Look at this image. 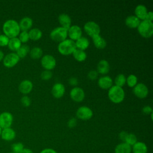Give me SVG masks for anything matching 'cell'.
Listing matches in <instances>:
<instances>
[{
	"instance_id": "3957f363",
	"label": "cell",
	"mask_w": 153,
	"mask_h": 153,
	"mask_svg": "<svg viewBox=\"0 0 153 153\" xmlns=\"http://www.w3.org/2000/svg\"><path fill=\"white\" fill-rule=\"evenodd\" d=\"M76 48L75 42L70 39H66L59 42L57 47L58 51L63 55L71 54Z\"/></svg>"
},
{
	"instance_id": "f546056e",
	"label": "cell",
	"mask_w": 153,
	"mask_h": 153,
	"mask_svg": "<svg viewBox=\"0 0 153 153\" xmlns=\"http://www.w3.org/2000/svg\"><path fill=\"white\" fill-rule=\"evenodd\" d=\"M42 53H43L42 50L40 47H33L29 51L30 56L31 57V58H32L33 59H39L40 57H42Z\"/></svg>"
},
{
	"instance_id": "ab89813d",
	"label": "cell",
	"mask_w": 153,
	"mask_h": 153,
	"mask_svg": "<svg viewBox=\"0 0 153 153\" xmlns=\"http://www.w3.org/2000/svg\"><path fill=\"white\" fill-rule=\"evenodd\" d=\"M88 78L91 80H94L96 79L98 76V72L97 71L95 70H91L88 72Z\"/></svg>"
},
{
	"instance_id": "d6a6232c",
	"label": "cell",
	"mask_w": 153,
	"mask_h": 153,
	"mask_svg": "<svg viewBox=\"0 0 153 153\" xmlns=\"http://www.w3.org/2000/svg\"><path fill=\"white\" fill-rule=\"evenodd\" d=\"M137 82V78L134 74L129 75L126 78V83L127 85L130 87H134Z\"/></svg>"
},
{
	"instance_id": "681fc988",
	"label": "cell",
	"mask_w": 153,
	"mask_h": 153,
	"mask_svg": "<svg viewBox=\"0 0 153 153\" xmlns=\"http://www.w3.org/2000/svg\"><path fill=\"white\" fill-rule=\"evenodd\" d=\"M1 132H2V128L0 127V136L1 134Z\"/></svg>"
},
{
	"instance_id": "74e56055",
	"label": "cell",
	"mask_w": 153,
	"mask_h": 153,
	"mask_svg": "<svg viewBox=\"0 0 153 153\" xmlns=\"http://www.w3.org/2000/svg\"><path fill=\"white\" fill-rule=\"evenodd\" d=\"M10 38L5 35H0V46L5 47L8 45Z\"/></svg>"
},
{
	"instance_id": "f1b7e54d",
	"label": "cell",
	"mask_w": 153,
	"mask_h": 153,
	"mask_svg": "<svg viewBox=\"0 0 153 153\" xmlns=\"http://www.w3.org/2000/svg\"><path fill=\"white\" fill-rule=\"evenodd\" d=\"M72 55L75 60L78 62L84 61L87 58V54L83 50L76 48L72 53Z\"/></svg>"
},
{
	"instance_id": "ba28073f",
	"label": "cell",
	"mask_w": 153,
	"mask_h": 153,
	"mask_svg": "<svg viewBox=\"0 0 153 153\" xmlns=\"http://www.w3.org/2000/svg\"><path fill=\"white\" fill-rule=\"evenodd\" d=\"M93 112L92 110L86 106L79 107L76 112L77 118L82 120H88L93 117Z\"/></svg>"
},
{
	"instance_id": "e0dca14e",
	"label": "cell",
	"mask_w": 153,
	"mask_h": 153,
	"mask_svg": "<svg viewBox=\"0 0 153 153\" xmlns=\"http://www.w3.org/2000/svg\"><path fill=\"white\" fill-rule=\"evenodd\" d=\"M112 79L109 76H101L98 80V85L102 89H109L112 86Z\"/></svg>"
},
{
	"instance_id": "f907efd6",
	"label": "cell",
	"mask_w": 153,
	"mask_h": 153,
	"mask_svg": "<svg viewBox=\"0 0 153 153\" xmlns=\"http://www.w3.org/2000/svg\"><path fill=\"white\" fill-rule=\"evenodd\" d=\"M9 153H13V152H9Z\"/></svg>"
},
{
	"instance_id": "7402d4cb",
	"label": "cell",
	"mask_w": 153,
	"mask_h": 153,
	"mask_svg": "<svg viewBox=\"0 0 153 153\" xmlns=\"http://www.w3.org/2000/svg\"><path fill=\"white\" fill-rule=\"evenodd\" d=\"M110 69L109 62L106 60H101L97 65V72L101 74H106L108 73Z\"/></svg>"
},
{
	"instance_id": "484cf974",
	"label": "cell",
	"mask_w": 153,
	"mask_h": 153,
	"mask_svg": "<svg viewBox=\"0 0 153 153\" xmlns=\"http://www.w3.org/2000/svg\"><path fill=\"white\" fill-rule=\"evenodd\" d=\"M131 146L125 142L118 144L115 148V153H131Z\"/></svg>"
},
{
	"instance_id": "603a6c76",
	"label": "cell",
	"mask_w": 153,
	"mask_h": 153,
	"mask_svg": "<svg viewBox=\"0 0 153 153\" xmlns=\"http://www.w3.org/2000/svg\"><path fill=\"white\" fill-rule=\"evenodd\" d=\"M140 22V20L134 15L128 16L125 20L126 25L130 28H137Z\"/></svg>"
},
{
	"instance_id": "f35d334b",
	"label": "cell",
	"mask_w": 153,
	"mask_h": 153,
	"mask_svg": "<svg viewBox=\"0 0 153 153\" xmlns=\"http://www.w3.org/2000/svg\"><path fill=\"white\" fill-rule=\"evenodd\" d=\"M21 103L22 104L25 106V107H28L30 106V103H31V100L27 96H23L22 98H21Z\"/></svg>"
},
{
	"instance_id": "d6986e66",
	"label": "cell",
	"mask_w": 153,
	"mask_h": 153,
	"mask_svg": "<svg viewBox=\"0 0 153 153\" xmlns=\"http://www.w3.org/2000/svg\"><path fill=\"white\" fill-rule=\"evenodd\" d=\"M1 136L3 140L6 141H10L16 137V132L13 128L10 127L4 128L2 130Z\"/></svg>"
},
{
	"instance_id": "8fae6325",
	"label": "cell",
	"mask_w": 153,
	"mask_h": 153,
	"mask_svg": "<svg viewBox=\"0 0 153 153\" xmlns=\"http://www.w3.org/2000/svg\"><path fill=\"white\" fill-rule=\"evenodd\" d=\"M133 91L134 95L140 99L145 98L149 93L148 88L143 83L137 84L133 87Z\"/></svg>"
},
{
	"instance_id": "bcb514c9",
	"label": "cell",
	"mask_w": 153,
	"mask_h": 153,
	"mask_svg": "<svg viewBox=\"0 0 153 153\" xmlns=\"http://www.w3.org/2000/svg\"><path fill=\"white\" fill-rule=\"evenodd\" d=\"M39 153H57V152L53 149L46 148L42 150Z\"/></svg>"
},
{
	"instance_id": "ffe728a7",
	"label": "cell",
	"mask_w": 153,
	"mask_h": 153,
	"mask_svg": "<svg viewBox=\"0 0 153 153\" xmlns=\"http://www.w3.org/2000/svg\"><path fill=\"white\" fill-rule=\"evenodd\" d=\"M19 25L20 30L22 31H27L32 26L33 20L29 17H25L20 20Z\"/></svg>"
},
{
	"instance_id": "cb8c5ba5",
	"label": "cell",
	"mask_w": 153,
	"mask_h": 153,
	"mask_svg": "<svg viewBox=\"0 0 153 153\" xmlns=\"http://www.w3.org/2000/svg\"><path fill=\"white\" fill-rule=\"evenodd\" d=\"M133 153H147L148 148L146 144L142 142H137L131 148Z\"/></svg>"
},
{
	"instance_id": "f6af8a7d",
	"label": "cell",
	"mask_w": 153,
	"mask_h": 153,
	"mask_svg": "<svg viewBox=\"0 0 153 153\" xmlns=\"http://www.w3.org/2000/svg\"><path fill=\"white\" fill-rule=\"evenodd\" d=\"M145 20L152 22V20H153V13L152 11H148V13L146 14Z\"/></svg>"
},
{
	"instance_id": "d590c367",
	"label": "cell",
	"mask_w": 153,
	"mask_h": 153,
	"mask_svg": "<svg viewBox=\"0 0 153 153\" xmlns=\"http://www.w3.org/2000/svg\"><path fill=\"white\" fill-rule=\"evenodd\" d=\"M19 40L21 42H26L29 39V36L27 31H22L19 33Z\"/></svg>"
},
{
	"instance_id": "9c48e42d",
	"label": "cell",
	"mask_w": 153,
	"mask_h": 153,
	"mask_svg": "<svg viewBox=\"0 0 153 153\" xmlns=\"http://www.w3.org/2000/svg\"><path fill=\"white\" fill-rule=\"evenodd\" d=\"M13 121L12 114L8 112H4L0 114V127L7 128L11 127Z\"/></svg>"
},
{
	"instance_id": "60d3db41",
	"label": "cell",
	"mask_w": 153,
	"mask_h": 153,
	"mask_svg": "<svg viewBox=\"0 0 153 153\" xmlns=\"http://www.w3.org/2000/svg\"><path fill=\"white\" fill-rule=\"evenodd\" d=\"M76 119L75 118H71L68 121V126L69 128H73L76 125Z\"/></svg>"
},
{
	"instance_id": "ac0fdd59",
	"label": "cell",
	"mask_w": 153,
	"mask_h": 153,
	"mask_svg": "<svg viewBox=\"0 0 153 153\" xmlns=\"http://www.w3.org/2000/svg\"><path fill=\"white\" fill-rule=\"evenodd\" d=\"M148 13L146 7L142 4L137 5L134 10L135 16H136L139 20L141 19L142 20H145L146 14Z\"/></svg>"
},
{
	"instance_id": "d4e9b609",
	"label": "cell",
	"mask_w": 153,
	"mask_h": 153,
	"mask_svg": "<svg viewBox=\"0 0 153 153\" xmlns=\"http://www.w3.org/2000/svg\"><path fill=\"white\" fill-rule=\"evenodd\" d=\"M75 42V45L76 48L83 50V51L86 50L90 44L88 39L87 38L84 36L80 37Z\"/></svg>"
},
{
	"instance_id": "8992f818",
	"label": "cell",
	"mask_w": 153,
	"mask_h": 153,
	"mask_svg": "<svg viewBox=\"0 0 153 153\" xmlns=\"http://www.w3.org/2000/svg\"><path fill=\"white\" fill-rule=\"evenodd\" d=\"M84 29L87 35L91 37L99 35L100 32V27L99 25L94 21H88L86 22L84 25Z\"/></svg>"
},
{
	"instance_id": "9a60e30c",
	"label": "cell",
	"mask_w": 153,
	"mask_h": 153,
	"mask_svg": "<svg viewBox=\"0 0 153 153\" xmlns=\"http://www.w3.org/2000/svg\"><path fill=\"white\" fill-rule=\"evenodd\" d=\"M32 88L33 84L29 79H25L22 81L19 85V90L20 92L24 94L29 93L32 91Z\"/></svg>"
},
{
	"instance_id": "52a82bcc",
	"label": "cell",
	"mask_w": 153,
	"mask_h": 153,
	"mask_svg": "<svg viewBox=\"0 0 153 153\" xmlns=\"http://www.w3.org/2000/svg\"><path fill=\"white\" fill-rule=\"evenodd\" d=\"M41 63L42 66L45 70L51 71L56 66V60L52 55L45 54L42 57Z\"/></svg>"
},
{
	"instance_id": "4fadbf2b",
	"label": "cell",
	"mask_w": 153,
	"mask_h": 153,
	"mask_svg": "<svg viewBox=\"0 0 153 153\" xmlns=\"http://www.w3.org/2000/svg\"><path fill=\"white\" fill-rule=\"evenodd\" d=\"M68 35L69 36L70 39L72 41H76L82 36L81 28L76 25H72L68 30Z\"/></svg>"
},
{
	"instance_id": "44dd1931",
	"label": "cell",
	"mask_w": 153,
	"mask_h": 153,
	"mask_svg": "<svg viewBox=\"0 0 153 153\" xmlns=\"http://www.w3.org/2000/svg\"><path fill=\"white\" fill-rule=\"evenodd\" d=\"M94 45L98 49H103L106 46V41L100 35H95L91 37Z\"/></svg>"
},
{
	"instance_id": "2e32d148",
	"label": "cell",
	"mask_w": 153,
	"mask_h": 153,
	"mask_svg": "<svg viewBox=\"0 0 153 153\" xmlns=\"http://www.w3.org/2000/svg\"><path fill=\"white\" fill-rule=\"evenodd\" d=\"M58 21L61 25V27L68 30V29L71 26V17L66 14L62 13L58 17Z\"/></svg>"
},
{
	"instance_id": "30bf717a",
	"label": "cell",
	"mask_w": 153,
	"mask_h": 153,
	"mask_svg": "<svg viewBox=\"0 0 153 153\" xmlns=\"http://www.w3.org/2000/svg\"><path fill=\"white\" fill-rule=\"evenodd\" d=\"M20 58L15 53H10L6 55L3 59L4 65L8 68H13L19 62Z\"/></svg>"
},
{
	"instance_id": "277c9868",
	"label": "cell",
	"mask_w": 153,
	"mask_h": 153,
	"mask_svg": "<svg viewBox=\"0 0 153 153\" xmlns=\"http://www.w3.org/2000/svg\"><path fill=\"white\" fill-rule=\"evenodd\" d=\"M137 28L139 33L145 38H150L153 34V23L152 22L146 20H142Z\"/></svg>"
},
{
	"instance_id": "b9f144b4",
	"label": "cell",
	"mask_w": 153,
	"mask_h": 153,
	"mask_svg": "<svg viewBox=\"0 0 153 153\" xmlns=\"http://www.w3.org/2000/svg\"><path fill=\"white\" fill-rule=\"evenodd\" d=\"M142 112L145 114H151L153 112L152 108L150 106H148V105L145 106L142 108Z\"/></svg>"
},
{
	"instance_id": "836d02e7",
	"label": "cell",
	"mask_w": 153,
	"mask_h": 153,
	"mask_svg": "<svg viewBox=\"0 0 153 153\" xmlns=\"http://www.w3.org/2000/svg\"><path fill=\"white\" fill-rule=\"evenodd\" d=\"M137 137L136 135L133 133H128L124 142L129 145L130 146H133L137 142Z\"/></svg>"
},
{
	"instance_id": "7bdbcfd3",
	"label": "cell",
	"mask_w": 153,
	"mask_h": 153,
	"mask_svg": "<svg viewBox=\"0 0 153 153\" xmlns=\"http://www.w3.org/2000/svg\"><path fill=\"white\" fill-rule=\"evenodd\" d=\"M70 85H73V86H76L78 83V79L75 78V77H71L69 79V81H68Z\"/></svg>"
},
{
	"instance_id": "ee69618b",
	"label": "cell",
	"mask_w": 153,
	"mask_h": 153,
	"mask_svg": "<svg viewBox=\"0 0 153 153\" xmlns=\"http://www.w3.org/2000/svg\"><path fill=\"white\" fill-rule=\"evenodd\" d=\"M127 134H128V133H127V132H126V131H122L120 132V134H119V137H120V139L122 141H123V142H124L125 139H126V138Z\"/></svg>"
},
{
	"instance_id": "5b68a950",
	"label": "cell",
	"mask_w": 153,
	"mask_h": 153,
	"mask_svg": "<svg viewBox=\"0 0 153 153\" xmlns=\"http://www.w3.org/2000/svg\"><path fill=\"white\" fill-rule=\"evenodd\" d=\"M50 36L51 39L60 42L66 39L68 30L61 26L57 27L51 31Z\"/></svg>"
},
{
	"instance_id": "c3c4849f",
	"label": "cell",
	"mask_w": 153,
	"mask_h": 153,
	"mask_svg": "<svg viewBox=\"0 0 153 153\" xmlns=\"http://www.w3.org/2000/svg\"><path fill=\"white\" fill-rule=\"evenodd\" d=\"M4 57V53H3V52L1 50H0V62L3 60Z\"/></svg>"
},
{
	"instance_id": "83f0119b",
	"label": "cell",
	"mask_w": 153,
	"mask_h": 153,
	"mask_svg": "<svg viewBox=\"0 0 153 153\" xmlns=\"http://www.w3.org/2000/svg\"><path fill=\"white\" fill-rule=\"evenodd\" d=\"M28 33L29 36V39L33 41L39 39L42 36V31L38 28H33L30 29Z\"/></svg>"
},
{
	"instance_id": "e575fe53",
	"label": "cell",
	"mask_w": 153,
	"mask_h": 153,
	"mask_svg": "<svg viewBox=\"0 0 153 153\" xmlns=\"http://www.w3.org/2000/svg\"><path fill=\"white\" fill-rule=\"evenodd\" d=\"M24 149V145L20 142L13 143L11 145V149L13 153H20Z\"/></svg>"
},
{
	"instance_id": "4316f807",
	"label": "cell",
	"mask_w": 153,
	"mask_h": 153,
	"mask_svg": "<svg viewBox=\"0 0 153 153\" xmlns=\"http://www.w3.org/2000/svg\"><path fill=\"white\" fill-rule=\"evenodd\" d=\"M22 42L19 40V38L15 37L13 38H10L9 39V42L8 44V48L10 50L13 51H17L18 49L21 47Z\"/></svg>"
},
{
	"instance_id": "7c38bea8",
	"label": "cell",
	"mask_w": 153,
	"mask_h": 153,
	"mask_svg": "<svg viewBox=\"0 0 153 153\" xmlns=\"http://www.w3.org/2000/svg\"><path fill=\"white\" fill-rule=\"evenodd\" d=\"M70 97L75 102H80L85 97V93L82 88L79 87L72 88L70 91Z\"/></svg>"
},
{
	"instance_id": "7dc6e473",
	"label": "cell",
	"mask_w": 153,
	"mask_h": 153,
	"mask_svg": "<svg viewBox=\"0 0 153 153\" xmlns=\"http://www.w3.org/2000/svg\"><path fill=\"white\" fill-rule=\"evenodd\" d=\"M20 153H33L32 151L28 148H24Z\"/></svg>"
},
{
	"instance_id": "6da1fadb",
	"label": "cell",
	"mask_w": 153,
	"mask_h": 153,
	"mask_svg": "<svg viewBox=\"0 0 153 153\" xmlns=\"http://www.w3.org/2000/svg\"><path fill=\"white\" fill-rule=\"evenodd\" d=\"M2 29L5 35L9 38L17 37L20 32L19 23L13 19L7 20L3 25Z\"/></svg>"
},
{
	"instance_id": "1f68e13d",
	"label": "cell",
	"mask_w": 153,
	"mask_h": 153,
	"mask_svg": "<svg viewBox=\"0 0 153 153\" xmlns=\"http://www.w3.org/2000/svg\"><path fill=\"white\" fill-rule=\"evenodd\" d=\"M115 85L123 87L126 83V78L125 75L123 74H120L116 76L115 78Z\"/></svg>"
},
{
	"instance_id": "7a4b0ae2",
	"label": "cell",
	"mask_w": 153,
	"mask_h": 153,
	"mask_svg": "<svg viewBox=\"0 0 153 153\" xmlns=\"http://www.w3.org/2000/svg\"><path fill=\"white\" fill-rule=\"evenodd\" d=\"M108 96L111 102L115 103H119L124 100L125 93L123 87L114 85L109 88Z\"/></svg>"
},
{
	"instance_id": "8d00e7d4",
	"label": "cell",
	"mask_w": 153,
	"mask_h": 153,
	"mask_svg": "<svg viewBox=\"0 0 153 153\" xmlns=\"http://www.w3.org/2000/svg\"><path fill=\"white\" fill-rule=\"evenodd\" d=\"M53 76V73L51 71L49 70H45L42 71L41 74V78L43 80H48L50 79Z\"/></svg>"
},
{
	"instance_id": "4dcf8cb0",
	"label": "cell",
	"mask_w": 153,
	"mask_h": 153,
	"mask_svg": "<svg viewBox=\"0 0 153 153\" xmlns=\"http://www.w3.org/2000/svg\"><path fill=\"white\" fill-rule=\"evenodd\" d=\"M30 51L29 47L27 45H22L21 47L18 49L17 51V55L19 56V57L20 58H24L26 57V56L27 54Z\"/></svg>"
},
{
	"instance_id": "5bb4252c",
	"label": "cell",
	"mask_w": 153,
	"mask_h": 153,
	"mask_svg": "<svg viewBox=\"0 0 153 153\" xmlns=\"http://www.w3.org/2000/svg\"><path fill=\"white\" fill-rule=\"evenodd\" d=\"M65 92V87L64 85L60 82L56 83L53 85L51 89V93L56 98L62 97Z\"/></svg>"
}]
</instances>
